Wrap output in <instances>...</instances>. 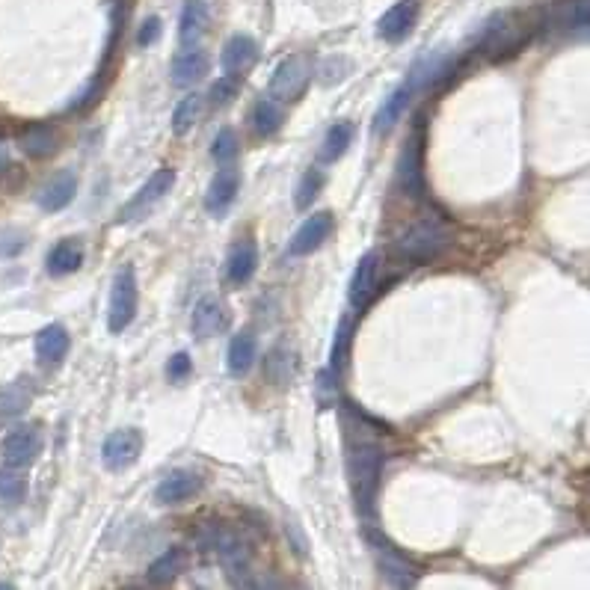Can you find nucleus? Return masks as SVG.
Segmentation results:
<instances>
[{
    "instance_id": "39448f33",
    "label": "nucleus",
    "mask_w": 590,
    "mask_h": 590,
    "mask_svg": "<svg viewBox=\"0 0 590 590\" xmlns=\"http://www.w3.org/2000/svg\"><path fill=\"white\" fill-rule=\"evenodd\" d=\"M365 540H368V546H371V555H374V561H377L380 576H383L392 588H416V585H419L422 570H419L407 555H401L380 531L368 528V531H365Z\"/></svg>"
},
{
    "instance_id": "0eeeda50",
    "label": "nucleus",
    "mask_w": 590,
    "mask_h": 590,
    "mask_svg": "<svg viewBox=\"0 0 590 590\" xmlns=\"http://www.w3.org/2000/svg\"><path fill=\"white\" fill-rule=\"evenodd\" d=\"M175 187V169L172 167H161L155 169L152 175H149V181L119 208V217H116V223L119 226H128V223H137V220H143L146 214H152V208L158 205V202H164V196H167L169 190Z\"/></svg>"
},
{
    "instance_id": "393cba45",
    "label": "nucleus",
    "mask_w": 590,
    "mask_h": 590,
    "mask_svg": "<svg viewBox=\"0 0 590 590\" xmlns=\"http://www.w3.org/2000/svg\"><path fill=\"white\" fill-rule=\"evenodd\" d=\"M81 264H84V247H81V241L63 238L48 253V267L45 270H48V276L60 279V276H69V273L81 270Z\"/></svg>"
},
{
    "instance_id": "412c9836",
    "label": "nucleus",
    "mask_w": 590,
    "mask_h": 590,
    "mask_svg": "<svg viewBox=\"0 0 590 590\" xmlns=\"http://www.w3.org/2000/svg\"><path fill=\"white\" fill-rule=\"evenodd\" d=\"M226 306L217 300V297H202L196 306H193V315H190V330L196 338H214L217 333L226 330Z\"/></svg>"
},
{
    "instance_id": "a878e982",
    "label": "nucleus",
    "mask_w": 590,
    "mask_h": 590,
    "mask_svg": "<svg viewBox=\"0 0 590 590\" xmlns=\"http://www.w3.org/2000/svg\"><path fill=\"white\" fill-rule=\"evenodd\" d=\"M258 359V341H255L253 333H238L229 341V350H226V368L232 377H247L250 368Z\"/></svg>"
},
{
    "instance_id": "1a4fd4ad",
    "label": "nucleus",
    "mask_w": 590,
    "mask_h": 590,
    "mask_svg": "<svg viewBox=\"0 0 590 590\" xmlns=\"http://www.w3.org/2000/svg\"><path fill=\"white\" fill-rule=\"evenodd\" d=\"M312 84V69L303 57H288L282 60L276 69H273V78L267 84V92L270 98H276L279 104H288V101H297L306 89Z\"/></svg>"
},
{
    "instance_id": "7ed1b4c3",
    "label": "nucleus",
    "mask_w": 590,
    "mask_h": 590,
    "mask_svg": "<svg viewBox=\"0 0 590 590\" xmlns=\"http://www.w3.org/2000/svg\"><path fill=\"white\" fill-rule=\"evenodd\" d=\"M439 60H442V57H433V60H422V63H416V66L410 69L407 81L398 86V89H392V92H389V98L380 104V110H377V116H374V125H371V131H374L377 137H380V134H389V131H392V128H395V125L407 116V110H410V104H413L416 92H419L422 86H430V81H433Z\"/></svg>"
},
{
    "instance_id": "2f4dec72",
    "label": "nucleus",
    "mask_w": 590,
    "mask_h": 590,
    "mask_svg": "<svg viewBox=\"0 0 590 590\" xmlns=\"http://www.w3.org/2000/svg\"><path fill=\"white\" fill-rule=\"evenodd\" d=\"M199 113H202V98L196 92L184 95L175 110H172V134L175 137H187L193 131V125L199 122Z\"/></svg>"
},
{
    "instance_id": "f704fd0d",
    "label": "nucleus",
    "mask_w": 590,
    "mask_h": 590,
    "mask_svg": "<svg viewBox=\"0 0 590 590\" xmlns=\"http://www.w3.org/2000/svg\"><path fill=\"white\" fill-rule=\"evenodd\" d=\"M24 496H27V478L12 466L0 469V502L18 505V502H24Z\"/></svg>"
},
{
    "instance_id": "bb28decb",
    "label": "nucleus",
    "mask_w": 590,
    "mask_h": 590,
    "mask_svg": "<svg viewBox=\"0 0 590 590\" xmlns=\"http://www.w3.org/2000/svg\"><path fill=\"white\" fill-rule=\"evenodd\" d=\"M208 30V6L205 0H187L178 18V39L181 45H196Z\"/></svg>"
},
{
    "instance_id": "4be33fe9",
    "label": "nucleus",
    "mask_w": 590,
    "mask_h": 590,
    "mask_svg": "<svg viewBox=\"0 0 590 590\" xmlns=\"http://www.w3.org/2000/svg\"><path fill=\"white\" fill-rule=\"evenodd\" d=\"M36 359L42 365H60L72 347V336L63 324H48L36 333Z\"/></svg>"
},
{
    "instance_id": "f257e3e1",
    "label": "nucleus",
    "mask_w": 590,
    "mask_h": 590,
    "mask_svg": "<svg viewBox=\"0 0 590 590\" xmlns=\"http://www.w3.org/2000/svg\"><path fill=\"white\" fill-rule=\"evenodd\" d=\"M540 30H543V9L499 12L484 24L478 39V54L487 57L490 63H507L519 51H525Z\"/></svg>"
},
{
    "instance_id": "9b49d317",
    "label": "nucleus",
    "mask_w": 590,
    "mask_h": 590,
    "mask_svg": "<svg viewBox=\"0 0 590 590\" xmlns=\"http://www.w3.org/2000/svg\"><path fill=\"white\" fill-rule=\"evenodd\" d=\"M588 15V0H555L549 9H543V30L558 36H576V33L585 36Z\"/></svg>"
},
{
    "instance_id": "9d476101",
    "label": "nucleus",
    "mask_w": 590,
    "mask_h": 590,
    "mask_svg": "<svg viewBox=\"0 0 590 590\" xmlns=\"http://www.w3.org/2000/svg\"><path fill=\"white\" fill-rule=\"evenodd\" d=\"M395 181L398 187L410 196V199H422L424 196V134L422 128L413 131V137L404 143L398 169H395Z\"/></svg>"
},
{
    "instance_id": "c756f323",
    "label": "nucleus",
    "mask_w": 590,
    "mask_h": 590,
    "mask_svg": "<svg viewBox=\"0 0 590 590\" xmlns=\"http://www.w3.org/2000/svg\"><path fill=\"white\" fill-rule=\"evenodd\" d=\"M187 549H181V546H172L167 549L164 555H158L155 561H152V567H149V582H155V585H169V582H175L184 570H187Z\"/></svg>"
},
{
    "instance_id": "473e14b6",
    "label": "nucleus",
    "mask_w": 590,
    "mask_h": 590,
    "mask_svg": "<svg viewBox=\"0 0 590 590\" xmlns=\"http://www.w3.org/2000/svg\"><path fill=\"white\" fill-rule=\"evenodd\" d=\"M350 344H353V321L350 318H341L336 338H333V350H330V371L336 377L341 374V368L347 365V359H350Z\"/></svg>"
},
{
    "instance_id": "20e7f679",
    "label": "nucleus",
    "mask_w": 590,
    "mask_h": 590,
    "mask_svg": "<svg viewBox=\"0 0 590 590\" xmlns=\"http://www.w3.org/2000/svg\"><path fill=\"white\" fill-rule=\"evenodd\" d=\"M137 306H140V285H137V273L131 264L119 267L113 276V288H110V303H107V330L113 336L125 333L134 318H137Z\"/></svg>"
},
{
    "instance_id": "c85d7f7f",
    "label": "nucleus",
    "mask_w": 590,
    "mask_h": 590,
    "mask_svg": "<svg viewBox=\"0 0 590 590\" xmlns=\"http://www.w3.org/2000/svg\"><path fill=\"white\" fill-rule=\"evenodd\" d=\"M250 122L258 137H273L285 125V107L276 98H258L250 113Z\"/></svg>"
},
{
    "instance_id": "5701e85b",
    "label": "nucleus",
    "mask_w": 590,
    "mask_h": 590,
    "mask_svg": "<svg viewBox=\"0 0 590 590\" xmlns=\"http://www.w3.org/2000/svg\"><path fill=\"white\" fill-rule=\"evenodd\" d=\"M255 270H258V247L253 238H244L226 255V279L241 288L253 279Z\"/></svg>"
},
{
    "instance_id": "423d86ee",
    "label": "nucleus",
    "mask_w": 590,
    "mask_h": 590,
    "mask_svg": "<svg viewBox=\"0 0 590 590\" xmlns=\"http://www.w3.org/2000/svg\"><path fill=\"white\" fill-rule=\"evenodd\" d=\"M451 244V232L439 220H424L413 226L401 241H395V255L407 264H427Z\"/></svg>"
},
{
    "instance_id": "7c9ffc66",
    "label": "nucleus",
    "mask_w": 590,
    "mask_h": 590,
    "mask_svg": "<svg viewBox=\"0 0 590 590\" xmlns=\"http://www.w3.org/2000/svg\"><path fill=\"white\" fill-rule=\"evenodd\" d=\"M33 401V389L27 386V380H15V383H6L0 389V419H15L21 416Z\"/></svg>"
},
{
    "instance_id": "cd10ccee",
    "label": "nucleus",
    "mask_w": 590,
    "mask_h": 590,
    "mask_svg": "<svg viewBox=\"0 0 590 590\" xmlns=\"http://www.w3.org/2000/svg\"><path fill=\"white\" fill-rule=\"evenodd\" d=\"M353 134H356L353 122H336V125H330L327 134H324V140H321L318 161L321 164H336L338 158H344V152L353 143Z\"/></svg>"
},
{
    "instance_id": "4468645a",
    "label": "nucleus",
    "mask_w": 590,
    "mask_h": 590,
    "mask_svg": "<svg viewBox=\"0 0 590 590\" xmlns=\"http://www.w3.org/2000/svg\"><path fill=\"white\" fill-rule=\"evenodd\" d=\"M333 229H336L333 211H318V214L306 217L303 226L294 232V238H291V244H288V255H291V258H300V255H312L315 250H321L324 241H330Z\"/></svg>"
},
{
    "instance_id": "6e6552de",
    "label": "nucleus",
    "mask_w": 590,
    "mask_h": 590,
    "mask_svg": "<svg viewBox=\"0 0 590 590\" xmlns=\"http://www.w3.org/2000/svg\"><path fill=\"white\" fill-rule=\"evenodd\" d=\"M143 445H146V436H143L140 427H122V430H116V433H110L104 439L101 463L110 472H125V469H131L140 460Z\"/></svg>"
},
{
    "instance_id": "dca6fc26",
    "label": "nucleus",
    "mask_w": 590,
    "mask_h": 590,
    "mask_svg": "<svg viewBox=\"0 0 590 590\" xmlns=\"http://www.w3.org/2000/svg\"><path fill=\"white\" fill-rule=\"evenodd\" d=\"M238 190H241V169L226 164L214 172L211 184H208V193H205V211L211 217H223L232 202L238 199Z\"/></svg>"
},
{
    "instance_id": "a211bd4d",
    "label": "nucleus",
    "mask_w": 590,
    "mask_h": 590,
    "mask_svg": "<svg viewBox=\"0 0 590 590\" xmlns=\"http://www.w3.org/2000/svg\"><path fill=\"white\" fill-rule=\"evenodd\" d=\"M208 69H211V60H208V54L205 51H199V48H184V51H178L175 57H172V69H169V75H172V86H178V89H187V86H196L205 75H208Z\"/></svg>"
},
{
    "instance_id": "f8f14e48",
    "label": "nucleus",
    "mask_w": 590,
    "mask_h": 590,
    "mask_svg": "<svg viewBox=\"0 0 590 590\" xmlns=\"http://www.w3.org/2000/svg\"><path fill=\"white\" fill-rule=\"evenodd\" d=\"M380 253H365L359 258L350 285H347V300L356 312L368 309L374 303V297L380 294Z\"/></svg>"
},
{
    "instance_id": "e433bc0d",
    "label": "nucleus",
    "mask_w": 590,
    "mask_h": 590,
    "mask_svg": "<svg viewBox=\"0 0 590 590\" xmlns=\"http://www.w3.org/2000/svg\"><path fill=\"white\" fill-rule=\"evenodd\" d=\"M241 92V75H223L217 78V84L211 86L208 98H211V107H226L238 98Z\"/></svg>"
},
{
    "instance_id": "6ab92c4d",
    "label": "nucleus",
    "mask_w": 590,
    "mask_h": 590,
    "mask_svg": "<svg viewBox=\"0 0 590 590\" xmlns=\"http://www.w3.org/2000/svg\"><path fill=\"white\" fill-rule=\"evenodd\" d=\"M75 193H78V175H75L72 169H63V172H57V175L36 193V202H39L42 211L57 214V211H63V208L72 205Z\"/></svg>"
},
{
    "instance_id": "aec40b11",
    "label": "nucleus",
    "mask_w": 590,
    "mask_h": 590,
    "mask_svg": "<svg viewBox=\"0 0 590 590\" xmlns=\"http://www.w3.org/2000/svg\"><path fill=\"white\" fill-rule=\"evenodd\" d=\"M255 63H258V42L253 36H244V33H235L226 45H223V54H220V69L226 75H244L250 72Z\"/></svg>"
},
{
    "instance_id": "2eb2a0df",
    "label": "nucleus",
    "mask_w": 590,
    "mask_h": 590,
    "mask_svg": "<svg viewBox=\"0 0 590 590\" xmlns=\"http://www.w3.org/2000/svg\"><path fill=\"white\" fill-rule=\"evenodd\" d=\"M419 12H422V0H398L392 9L383 12V18L377 21V36L389 45H398L404 42L416 21H419Z\"/></svg>"
},
{
    "instance_id": "ea45409f",
    "label": "nucleus",
    "mask_w": 590,
    "mask_h": 590,
    "mask_svg": "<svg viewBox=\"0 0 590 590\" xmlns=\"http://www.w3.org/2000/svg\"><path fill=\"white\" fill-rule=\"evenodd\" d=\"M24 238L18 232H3L0 235V258H9V255H18L24 250Z\"/></svg>"
},
{
    "instance_id": "ddd939ff",
    "label": "nucleus",
    "mask_w": 590,
    "mask_h": 590,
    "mask_svg": "<svg viewBox=\"0 0 590 590\" xmlns=\"http://www.w3.org/2000/svg\"><path fill=\"white\" fill-rule=\"evenodd\" d=\"M3 463L12 466V469H27L36 463V457L42 454V433L39 427L33 424H24V427H15L3 436Z\"/></svg>"
},
{
    "instance_id": "c9c22d12",
    "label": "nucleus",
    "mask_w": 590,
    "mask_h": 590,
    "mask_svg": "<svg viewBox=\"0 0 590 590\" xmlns=\"http://www.w3.org/2000/svg\"><path fill=\"white\" fill-rule=\"evenodd\" d=\"M238 152H241L238 134H235L232 128H220L217 137H214V146H211V158H214L220 167H226V164H232V161L238 158Z\"/></svg>"
},
{
    "instance_id": "f3484780",
    "label": "nucleus",
    "mask_w": 590,
    "mask_h": 590,
    "mask_svg": "<svg viewBox=\"0 0 590 590\" xmlns=\"http://www.w3.org/2000/svg\"><path fill=\"white\" fill-rule=\"evenodd\" d=\"M202 490V478L193 469H175L155 487V502L158 505H181L193 499Z\"/></svg>"
},
{
    "instance_id": "72a5a7b5",
    "label": "nucleus",
    "mask_w": 590,
    "mask_h": 590,
    "mask_svg": "<svg viewBox=\"0 0 590 590\" xmlns=\"http://www.w3.org/2000/svg\"><path fill=\"white\" fill-rule=\"evenodd\" d=\"M324 181H327V175H324L321 169H309V172L300 178V184H297V190H294V205H297V211L312 208V202L318 199Z\"/></svg>"
},
{
    "instance_id": "b1692460",
    "label": "nucleus",
    "mask_w": 590,
    "mask_h": 590,
    "mask_svg": "<svg viewBox=\"0 0 590 590\" xmlns=\"http://www.w3.org/2000/svg\"><path fill=\"white\" fill-rule=\"evenodd\" d=\"M18 149L33 158V161H45L57 152V131L51 125H27L21 134H18Z\"/></svg>"
},
{
    "instance_id": "f03ea898",
    "label": "nucleus",
    "mask_w": 590,
    "mask_h": 590,
    "mask_svg": "<svg viewBox=\"0 0 590 590\" xmlns=\"http://www.w3.org/2000/svg\"><path fill=\"white\" fill-rule=\"evenodd\" d=\"M383 460H386V451L377 442H356L347 451V478H350L356 510L362 516H374V510H377Z\"/></svg>"
},
{
    "instance_id": "4c0bfd02",
    "label": "nucleus",
    "mask_w": 590,
    "mask_h": 590,
    "mask_svg": "<svg viewBox=\"0 0 590 590\" xmlns=\"http://www.w3.org/2000/svg\"><path fill=\"white\" fill-rule=\"evenodd\" d=\"M190 374H193V359H190L187 350H178L167 362V377L172 383H184Z\"/></svg>"
},
{
    "instance_id": "58836bf2",
    "label": "nucleus",
    "mask_w": 590,
    "mask_h": 590,
    "mask_svg": "<svg viewBox=\"0 0 590 590\" xmlns=\"http://www.w3.org/2000/svg\"><path fill=\"white\" fill-rule=\"evenodd\" d=\"M158 39H161V18L152 15V18L143 21V27H140V33H137V45L149 48V45H155Z\"/></svg>"
}]
</instances>
